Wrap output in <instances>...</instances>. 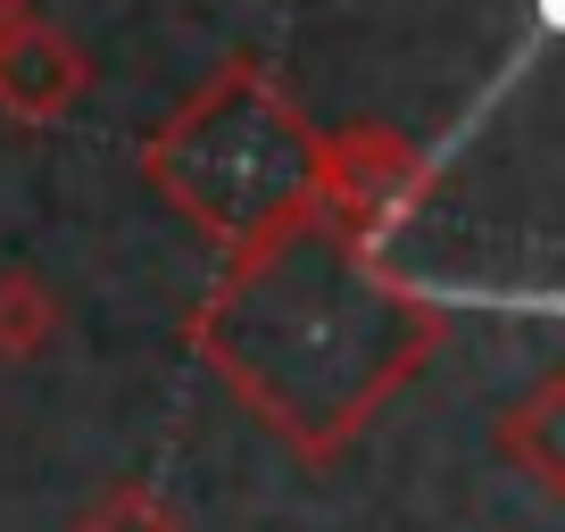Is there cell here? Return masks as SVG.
Segmentation results:
<instances>
[{
	"label": "cell",
	"instance_id": "obj_2",
	"mask_svg": "<svg viewBox=\"0 0 565 532\" xmlns=\"http://www.w3.org/2000/svg\"><path fill=\"white\" fill-rule=\"evenodd\" d=\"M84 84H92V67L58 25L18 18L0 34V108L18 125H58L75 100H84Z\"/></svg>",
	"mask_w": 565,
	"mask_h": 532
},
{
	"label": "cell",
	"instance_id": "obj_5",
	"mask_svg": "<svg viewBox=\"0 0 565 532\" xmlns=\"http://www.w3.org/2000/svg\"><path fill=\"white\" fill-rule=\"evenodd\" d=\"M18 18H25V0H0V34H9Z\"/></svg>",
	"mask_w": 565,
	"mask_h": 532
},
{
	"label": "cell",
	"instance_id": "obj_1",
	"mask_svg": "<svg viewBox=\"0 0 565 532\" xmlns=\"http://www.w3.org/2000/svg\"><path fill=\"white\" fill-rule=\"evenodd\" d=\"M141 175L159 183L209 242L242 249V242H258V233H275L282 216L308 209L317 150L291 134L282 100L258 84V75L233 67L167 125L159 142L141 150Z\"/></svg>",
	"mask_w": 565,
	"mask_h": 532
},
{
	"label": "cell",
	"instance_id": "obj_4",
	"mask_svg": "<svg viewBox=\"0 0 565 532\" xmlns=\"http://www.w3.org/2000/svg\"><path fill=\"white\" fill-rule=\"evenodd\" d=\"M75 532H192L175 508H167L159 491H141V482H117V491H100L84 515H75Z\"/></svg>",
	"mask_w": 565,
	"mask_h": 532
},
{
	"label": "cell",
	"instance_id": "obj_3",
	"mask_svg": "<svg viewBox=\"0 0 565 532\" xmlns=\"http://www.w3.org/2000/svg\"><path fill=\"white\" fill-rule=\"evenodd\" d=\"M58 333H67V308H58V291L42 284V275H25V266H9V275H0V366H25V358H42Z\"/></svg>",
	"mask_w": 565,
	"mask_h": 532
}]
</instances>
